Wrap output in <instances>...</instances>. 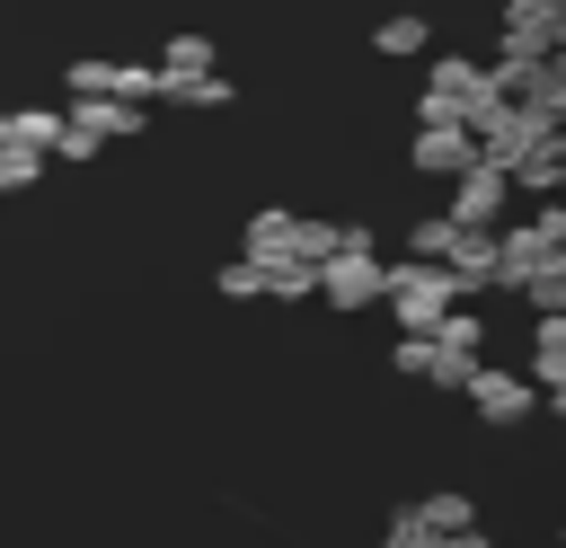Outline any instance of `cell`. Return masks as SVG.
Returning a JSON list of instances; mask_svg holds the SVG:
<instances>
[{
  "label": "cell",
  "instance_id": "obj_15",
  "mask_svg": "<svg viewBox=\"0 0 566 548\" xmlns=\"http://www.w3.org/2000/svg\"><path fill=\"white\" fill-rule=\"evenodd\" d=\"M159 71H168V80H212V71H221V62H212V35H195V27H186V35H168Z\"/></svg>",
  "mask_w": 566,
  "mask_h": 548
},
{
  "label": "cell",
  "instance_id": "obj_11",
  "mask_svg": "<svg viewBox=\"0 0 566 548\" xmlns=\"http://www.w3.org/2000/svg\"><path fill=\"white\" fill-rule=\"evenodd\" d=\"M504 177H513V194H548V203H557V194H566V133H548L539 150H522Z\"/></svg>",
  "mask_w": 566,
  "mask_h": 548
},
{
  "label": "cell",
  "instance_id": "obj_9",
  "mask_svg": "<svg viewBox=\"0 0 566 548\" xmlns=\"http://www.w3.org/2000/svg\"><path fill=\"white\" fill-rule=\"evenodd\" d=\"M548 133H557V124H548L539 106H504V115H495V124L478 133V159H495V168H513V159H522V150H539Z\"/></svg>",
  "mask_w": 566,
  "mask_h": 548
},
{
  "label": "cell",
  "instance_id": "obj_25",
  "mask_svg": "<svg viewBox=\"0 0 566 548\" xmlns=\"http://www.w3.org/2000/svg\"><path fill=\"white\" fill-rule=\"evenodd\" d=\"M389 362H398L407 380H424V371H433V336H398V354H389Z\"/></svg>",
  "mask_w": 566,
  "mask_h": 548
},
{
  "label": "cell",
  "instance_id": "obj_8",
  "mask_svg": "<svg viewBox=\"0 0 566 548\" xmlns=\"http://www.w3.org/2000/svg\"><path fill=\"white\" fill-rule=\"evenodd\" d=\"M460 398H469V407H478L486 424H522V415L539 407V389H531V371H495V362H486V371H478V380H469Z\"/></svg>",
  "mask_w": 566,
  "mask_h": 548
},
{
  "label": "cell",
  "instance_id": "obj_16",
  "mask_svg": "<svg viewBox=\"0 0 566 548\" xmlns=\"http://www.w3.org/2000/svg\"><path fill=\"white\" fill-rule=\"evenodd\" d=\"M9 141L53 159V150H62V115H53V106H9Z\"/></svg>",
  "mask_w": 566,
  "mask_h": 548
},
{
  "label": "cell",
  "instance_id": "obj_28",
  "mask_svg": "<svg viewBox=\"0 0 566 548\" xmlns=\"http://www.w3.org/2000/svg\"><path fill=\"white\" fill-rule=\"evenodd\" d=\"M0 150H9V115H0Z\"/></svg>",
  "mask_w": 566,
  "mask_h": 548
},
{
  "label": "cell",
  "instance_id": "obj_17",
  "mask_svg": "<svg viewBox=\"0 0 566 548\" xmlns=\"http://www.w3.org/2000/svg\"><path fill=\"white\" fill-rule=\"evenodd\" d=\"M451 247H460V221H451V212H424V221L407 230V256H416V265H442Z\"/></svg>",
  "mask_w": 566,
  "mask_h": 548
},
{
  "label": "cell",
  "instance_id": "obj_14",
  "mask_svg": "<svg viewBox=\"0 0 566 548\" xmlns=\"http://www.w3.org/2000/svg\"><path fill=\"white\" fill-rule=\"evenodd\" d=\"M566 380V309L531 327V389H557Z\"/></svg>",
  "mask_w": 566,
  "mask_h": 548
},
{
  "label": "cell",
  "instance_id": "obj_19",
  "mask_svg": "<svg viewBox=\"0 0 566 548\" xmlns=\"http://www.w3.org/2000/svg\"><path fill=\"white\" fill-rule=\"evenodd\" d=\"M416 513H424L442 539H469V530H478V504H469V495H424Z\"/></svg>",
  "mask_w": 566,
  "mask_h": 548
},
{
  "label": "cell",
  "instance_id": "obj_1",
  "mask_svg": "<svg viewBox=\"0 0 566 548\" xmlns=\"http://www.w3.org/2000/svg\"><path fill=\"white\" fill-rule=\"evenodd\" d=\"M380 309H389L407 336H433V327L460 309V292H451L442 265H416V256H407V265H389V301H380Z\"/></svg>",
  "mask_w": 566,
  "mask_h": 548
},
{
  "label": "cell",
  "instance_id": "obj_3",
  "mask_svg": "<svg viewBox=\"0 0 566 548\" xmlns=\"http://www.w3.org/2000/svg\"><path fill=\"white\" fill-rule=\"evenodd\" d=\"M318 301H327V309H380V301H389V265H380V247L363 239V247L327 256V265H318Z\"/></svg>",
  "mask_w": 566,
  "mask_h": 548
},
{
  "label": "cell",
  "instance_id": "obj_27",
  "mask_svg": "<svg viewBox=\"0 0 566 548\" xmlns=\"http://www.w3.org/2000/svg\"><path fill=\"white\" fill-rule=\"evenodd\" d=\"M451 548H495V539H486V530H469V539H451Z\"/></svg>",
  "mask_w": 566,
  "mask_h": 548
},
{
  "label": "cell",
  "instance_id": "obj_4",
  "mask_svg": "<svg viewBox=\"0 0 566 548\" xmlns=\"http://www.w3.org/2000/svg\"><path fill=\"white\" fill-rule=\"evenodd\" d=\"M478 371H486V318H478V309H451V318L433 327V371H424V380H433V389H469Z\"/></svg>",
  "mask_w": 566,
  "mask_h": 548
},
{
  "label": "cell",
  "instance_id": "obj_10",
  "mask_svg": "<svg viewBox=\"0 0 566 548\" xmlns=\"http://www.w3.org/2000/svg\"><path fill=\"white\" fill-rule=\"evenodd\" d=\"M548 53H557L548 9H539V0H513V9H504V53H495V62H531V71H539Z\"/></svg>",
  "mask_w": 566,
  "mask_h": 548
},
{
  "label": "cell",
  "instance_id": "obj_12",
  "mask_svg": "<svg viewBox=\"0 0 566 548\" xmlns=\"http://www.w3.org/2000/svg\"><path fill=\"white\" fill-rule=\"evenodd\" d=\"M442 274H451V292L469 301V292H486L495 283V230H460V247L442 256Z\"/></svg>",
  "mask_w": 566,
  "mask_h": 548
},
{
  "label": "cell",
  "instance_id": "obj_26",
  "mask_svg": "<svg viewBox=\"0 0 566 548\" xmlns=\"http://www.w3.org/2000/svg\"><path fill=\"white\" fill-rule=\"evenodd\" d=\"M539 407H548V415L566 424V380H557V389H539Z\"/></svg>",
  "mask_w": 566,
  "mask_h": 548
},
{
  "label": "cell",
  "instance_id": "obj_5",
  "mask_svg": "<svg viewBox=\"0 0 566 548\" xmlns=\"http://www.w3.org/2000/svg\"><path fill=\"white\" fill-rule=\"evenodd\" d=\"M469 88H478V62H469V53H433V62H424L416 124H460V115H469Z\"/></svg>",
  "mask_w": 566,
  "mask_h": 548
},
{
  "label": "cell",
  "instance_id": "obj_18",
  "mask_svg": "<svg viewBox=\"0 0 566 548\" xmlns=\"http://www.w3.org/2000/svg\"><path fill=\"white\" fill-rule=\"evenodd\" d=\"M531 106H539V115H548V124L566 133V44H557V53L539 62V80H531Z\"/></svg>",
  "mask_w": 566,
  "mask_h": 548
},
{
  "label": "cell",
  "instance_id": "obj_6",
  "mask_svg": "<svg viewBox=\"0 0 566 548\" xmlns=\"http://www.w3.org/2000/svg\"><path fill=\"white\" fill-rule=\"evenodd\" d=\"M416 177H442V186H460L469 168H478V133L469 124H416Z\"/></svg>",
  "mask_w": 566,
  "mask_h": 548
},
{
  "label": "cell",
  "instance_id": "obj_21",
  "mask_svg": "<svg viewBox=\"0 0 566 548\" xmlns=\"http://www.w3.org/2000/svg\"><path fill=\"white\" fill-rule=\"evenodd\" d=\"M380 548H451V539H442V530H433V521H424V513L407 504V513H389V530H380Z\"/></svg>",
  "mask_w": 566,
  "mask_h": 548
},
{
  "label": "cell",
  "instance_id": "obj_7",
  "mask_svg": "<svg viewBox=\"0 0 566 548\" xmlns=\"http://www.w3.org/2000/svg\"><path fill=\"white\" fill-rule=\"evenodd\" d=\"M504 203H513V177H504L495 159H478V168L451 186V221H460V230H495V221H504Z\"/></svg>",
  "mask_w": 566,
  "mask_h": 548
},
{
  "label": "cell",
  "instance_id": "obj_13",
  "mask_svg": "<svg viewBox=\"0 0 566 548\" xmlns=\"http://www.w3.org/2000/svg\"><path fill=\"white\" fill-rule=\"evenodd\" d=\"M433 44V27H424V9H389L380 27H371V53H389V62H416Z\"/></svg>",
  "mask_w": 566,
  "mask_h": 548
},
{
  "label": "cell",
  "instance_id": "obj_23",
  "mask_svg": "<svg viewBox=\"0 0 566 548\" xmlns=\"http://www.w3.org/2000/svg\"><path fill=\"white\" fill-rule=\"evenodd\" d=\"M35 177H44V150H18V141H9V150H0V194H27Z\"/></svg>",
  "mask_w": 566,
  "mask_h": 548
},
{
  "label": "cell",
  "instance_id": "obj_22",
  "mask_svg": "<svg viewBox=\"0 0 566 548\" xmlns=\"http://www.w3.org/2000/svg\"><path fill=\"white\" fill-rule=\"evenodd\" d=\"M212 292H221V301H265V274H256L248 256H230V265L212 274Z\"/></svg>",
  "mask_w": 566,
  "mask_h": 548
},
{
  "label": "cell",
  "instance_id": "obj_24",
  "mask_svg": "<svg viewBox=\"0 0 566 548\" xmlns=\"http://www.w3.org/2000/svg\"><path fill=\"white\" fill-rule=\"evenodd\" d=\"M318 292V265H274L265 274V301H310Z\"/></svg>",
  "mask_w": 566,
  "mask_h": 548
},
{
  "label": "cell",
  "instance_id": "obj_20",
  "mask_svg": "<svg viewBox=\"0 0 566 548\" xmlns=\"http://www.w3.org/2000/svg\"><path fill=\"white\" fill-rule=\"evenodd\" d=\"M62 80H71V97H115V80H124V62H97V53H80V62L62 71Z\"/></svg>",
  "mask_w": 566,
  "mask_h": 548
},
{
  "label": "cell",
  "instance_id": "obj_2",
  "mask_svg": "<svg viewBox=\"0 0 566 548\" xmlns=\"http://www.w3.org/2000/svg\"><path fill=\"white\" fill-rule=\"evenodd\" d=\"M133 133H142V106H124V97H71L53 159H97L106 141H133Z\"/></svg>",
  "mask_w": 566,
  "mask_h": 548
}]
</instances>
